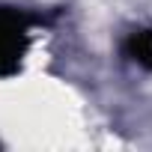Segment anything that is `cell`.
<instances>
[{
  "label": "cell",
  "instance_id": "obj_1",
  "mask_svg": "<svg viewBox=\"0 0 152 152\" xmlns=\"http://www.w3.org/2000/svg\"><path fill=\"white\" fill-rule=\"evenodd\" d=\"M39 18H30L27 12L15 6H0V78L18 72L21 57L30 42V24Z\"/></svg>",
  "mask_w": 152,
  "mask_h": 152
},
{
  "label": "cell",
  "instance_id": "obj_2",
  "mask_svg": "<svg viewBox=\"0 0 152 152\" xmlns=\"http://www.w3.org/2000/svg\"><path fill=\"white\" fill-rule=\"evenodd\" d=\"M122 51H125V57H131L137 66H143V69L152 72V27H143V30L128 33Z\"/></svg>",
  "mask_w": 152,
  "mask_h": 152
}]
</instances>
